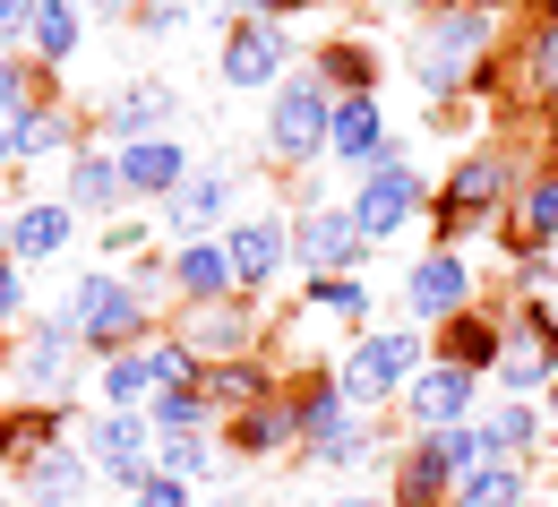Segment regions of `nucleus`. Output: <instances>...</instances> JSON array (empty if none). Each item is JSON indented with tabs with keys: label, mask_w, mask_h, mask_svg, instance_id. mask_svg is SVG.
<instances>
[{
	"label": "nucleus",
	"mask_w": 558,
	"mask_h": 507,
	"mask_svg": "<svg viewBox=\"0 0 558 507\" xmlns=\"http://www.w3.org/2000/svg\"><path fill=\"white\" fill-rule=\"evenodd\" d=\"M498 61V9L489 0H447V9H421V44H413V77L421 95L447 112L464 86H489Z\"/></svg>",
	"instance_id": "f257e3e1"
},
{
	"label": "nucleus",
	"mask_w": 558,
	"mask_h": 507,
	"mask_svg": "<svg viewBox=\"0 0 558 507\" xmlns=\"http://www.w3.org/2000/svg\"><path fill=\"white\" fill-rule=\"evenodd\" d=\"M61 318H70V336H77V345H95L104 362H112V353H138L146 336H155V301H146L130 276H104V267L70 285Z\"/></svg>",
	"instance_id": "f03ea898"
},
{
	"label": "nucleus",
	"mask_w": 558,
	"mask_h": 507,
	"mask_svg": "<svg viewBox=\"0 0 558 507\" xmlns=\"http://www.w3.org/2000/svg\"><path fill=\"white\" fill-rule=\"evenodd\" d=\"M421 362H429V327H369V336H352V345H344L336 387H344L352 413H378V405H396V396L413 387Z\"/></svg>",
	"instance_id": "7ed1b4c3"
},
{
	"label": "nucleus",
	"mask_w": 558,
	"mask_h": 507,
	"mask_svg": "<svg viewBox=\"0 0 558 507\" xmlns=\"http://www.w3.org/2000/svg\"><path fill=\"white\" fill-rule=\"evenodd\" d=\"M507 190H515V155H507V146H473V155L447 172V190L429 198V232H438L429 250H464L473 224H498Z\"/></svg>",
	"instance_id": "20e7f679"
},
{
	"label": "nucleus",
	"mask_w": 558,
	"mask_h": 507,
	"mask_svg": "<svg viewBox=\"0 0 558 507\" xmlns=\"http://www.w3.org/2000/svg\"><path fill=\"white\" fill-rule=\"evenodd\" d=\"M429 207V190H421V172H413V138H387V155L352 181V198H344V216L352 232L378 250V241H396V232H413V216Z\"/></svg>",
	"instance_id": "39448f33"
},
{
	"label": "nucleus",
	"mask_w": 558,
	"mask_h": 507,
	"mask_svg": "<svg viewBox=\"0 0 558 507\" xmlns=\"http://www.w3.org/2000/svg\"><path fill=\"white\" fill-rule=\"evenodd\" d=\"M473 464H482V431H473V422H464V431H413V447L396 456L387 507H447V491H456Z\"/></svg>",
	"instance_id": "423d86ee"
},
{
	"label": "nucleus",
	"mask_w": 558,
	"mask_h": 507,
	"mask_svg": "<svg viewBox=\"0 0 558 507\" xmlns=\"http://www.w3.org/2000/svg\"><path fill=\"white\" fill-rule=\"evenodd\" d=\"M327 112H336L327 77L318 70H283L276 104H267V155H276L283 172H310V164L327 155Z\"/></svg>",
	"instance_id": "0eeeda50"
},
{
	"label": "nucleus",
	"mask_w": 558,
	"mask_h": 507,
	"mask_svg": "<svg viewBox=\"0 0 558 507\" xmlns=\"http://www.w3.org/2000/svg\"><path fill=\"white\" fill-rule=\"evenodd\" d=\"M473 301H482V276H473L464 250H421V258H413V276H404L413 327H447V318H464Z\"/></svg>",
	"instance_id": "6e6552de"
},
{
	"label": "nucleus",
	"mask_w": 558,
	"mask_h": 507,
	"mask_svg": "<svg viewBox=\"0 0 558 507\" xmlns=\"http://www.w3.org/2000/svg\"><path fill=\"white\" fill-rule=\"evenodd\" d=\"M550 378H558V345H550V327H542V310L524 301V310H507V336H498L489 387H498V396H542Z\"/></svg>",
	"instance_id": "1a4fd4ad"
},
{
	"label": "nucleus",
	"mask_w": 558,
	"mask_h": 507,
	"mask_svg": "<svg viewBox=\"0 0 558 507\" xmlns=\"http://www.w3.org/2000/svg\"><path fill=\"white\" fill-rule=\"evenodd\" d=\"M283 70H292V35H283L276 17H241V26L223 35V52H215V77H223L232 95L283 86Z\"/></svg>",
	"instance_id": "9d476101"
},
{
	"label": "nucleus",
	"mask_w": 558,
	"mask_h": 507,
	"mask_svg": "<svg viewBox=\"0 0 558 507\" xmlns=\"http://www.w3.org/2000/svg\"><path fill=\"white\" fill-rule=\"evenodd\" d=\"M482 387L489 378H473V370H456V362H421L413 387H404V422L413 431H464L482 413Z\"/></svg>",
	"instance_id": "9b49d317"
},
{
	"label": "nucleus",
	"mask_w": 558,
	"mask_h": 507,
	"mask_svg": "<svg viewBox=\"0 0 558 507\" xmlns=\"http://www.w3.org/2000/svg\"><path fill=\"white\" fill-rule=\"evenodd\" d=\"M292 258H301L310 276H352V267L369 258V241L352 232L344 207H310V216H292Z\"/></svg>",
	"instance_id": "f8f14e48"
},
{
	"label": "nucleus",
	"mask_w": 558,
	"mask_h": 507,
	"mask_svg": "<svg viewBox=\"0 0 558 507\" xmlns=\"http://www.w3.org/2000/svg\"><path fill=\"white\" fill-rule=\"evenodd\" d=\"M223 258H232V285H241V292H267L283 267H292V224H283V216L232 224V232H223Z\"/></svg>",
	"instance_id": "ddd939ff"
},
{
	"label": "nucleus",
	"mask_w": 558,
	"mask_h": 507,
	"mask_svg": "<svg viewBox=\"0 0 558 507\" xmlns=\"http://www.w3.org/2000/svg\"><path fill=\"white\" fill-rule=\"evenodd\" d=\"M387 138H396V130H387V104H378V95H336V112H327V155L344 164L352 181L387 155Z\"/></svg>",
	"instance_id": "4468645a"
},
{
	"label": "nucleus",
	"mask_w": 558,
	"mask_h": 507,
	"mask_svg": "<svg viewBox=\"0 0 558 507\" xmlns=\"http://www.w3.org/2000/svg\"><path fill=\"white\" fill-rule=\"evenodd\" d=\"M86 447H95V464H104L121 491H146V482H155V422H146V413H104V422L86 431Z\"/></svg>",
	"instance_id": "2eb2a0df"
},
{
	"label": "nucleus",
	"mask_w": 558,
	"mask_h": 507,
	"mask_svg": "<svg viewBox=\"0 0 558 507\" xmlns=\"http://www.w3.org/2000/svg\"><path fill=\"white\" fill-rule=\"evenodd\" d=\"M232 190H241V172H232V164H207V172H190V181L163 198V224H172L181 241H215V224L232 216Z\"/></svg>",
	"instance_id": "dca6fc26"
},
{
	"label": "nucleus",
	"mask_w": 558,
	"mask_h": 507,
	"mask_svg": "<svg viewBox=\"0 0 558 507\" xmlns=\"http://www.w3.org/2000/svg\"><path fill=\"white\" fill-rule=\"evenodd\" d=\"M70 241H77V216L61 207V198H26V207H9V232H0V250H9L17 267H52Z\"/></svg>",
	"instance_id": "f3484780"
},
{
	"label": "nucleus",
	"mask_w": 558,
	"mask_h": 507,
	"mask_svg": "<svg viewBox=\"0 0 558 507\" xmlns=\"http://www.w3.org/2000/svg\"><path fill=\"white\" fill-rule=\"evenodd\" d=\"M181 345H190L207 370L215 362H241V353L258 345V310H250V301H232V292H223V301H198V318L181 327Z\"/></svg>",
	"instance_id": "a211bd4d"
},
{
	"label": "nucleus",
	"mask_w": 558,
	"mask_h": 507,
	"mask_svg": "<svg viewBox=\"0 0 558 507\" xmlns=\"http://www.w3.org/2000/svg\"><path fill=\"white\" fill-rule=\"evenodd\" d=\"M473 431H482V456L533 464V447L550 438V422H542V405H533V396H489L482 413H473Z\"/></svg>",
	"instance_id": "6ab92c4d"
},
{
	"label": "nucleus",
	"mask_w": 558,
	"mask_h": 507,
	"mask_svg": "<svg viewBox=\"0 0 558 507\" xmlns=\"http://www.w3.org/2000/svg\"><path fill=\"white\" fill-rule=\"evenodd\" d=\"M498 336H507V310H464V318H447V327H429V362H456L473 370V378H489V362H498Z\"/></svg>",
	"instance_id": "aec40b11"
},
{
	"label": "nucleus",
	"mask_w": 558,
	"mask_h": 507,
	"mask_svg": "<svg viewBox=\"0 0 558 507\" xmlns=\"http://www.w3.org/2000/svg\"><path fill=\"white\" fill-rule=\"evenodd\" d=\"M190 172H198V164H190V146H181V138L121 146V190H130V198H155V207H163V198H172Z\"/></svg>",
	"instance_id": "412c9836"
},
{
	"label": "nucleus",
	"mask_w": 558,
	"mask_h": 507,
	"mask_svg": "<svg viewBox=\"0 0 558 507\" xmlns=\"http://www.w3.org/2000/svg\"><path fill=\"white\" fill-rule=\"evenodd\" d=\"M515 258H550L558 250V164H542L524 190H515Z\"/></svg>",
	"instance_id": "4be33fe9"
},
{
	"label": "nucleus",
	"mask_w": 558,
	"mask_h": 507,
	"mask_svg": "<svg viewBox=\"0 0 558 507\" xmlns=\"http://www.w3.org/2000/svg\"><path fill=\"white\" fill-rule=\"evenodd\" d=\"M61 207H70V216H121V207H130V190H121V155H86V146H77Z\"/></svg>",
	"instance_id": "5701e85b"
},
{
	"label": "nucleus",
	"mask_w": 558,
	"mask_h": 507,
	"mask_svg": "<svg viewBox=\"0 0 558 507\" xmlns=\"http://www.w3.org/2000/svg\"><path fill=\"white\" fill-rule=\"evenodd\" d=\"M447 507H533V464H507V456H482L456 491H447Z\"/></svg>",
	"instance_id": "b1692460"
},
{
	"label": "nucleus",
	"mask_w": 558,
	"mask_h": 507,
	"mask_svg": "<svg viewBox=\"0 0 558 507\" xmlns=\"http://www.w3.org/2000/svg\"><path fill=\"white\" fill-rule=\"evenodd\" d=\"M70 353H77L70 318H35V327H26V345H17V378L52 396V387H70Z\"/></svg>",
	"instance_id": "393cba45"
},
{
	"label": "nucleus",
	"mask_w": 558,
	"mask_h": 507,
	"mask_svg": "<svg viewBox=\"0 0 558 507\" xmlns=\"http://www.w3.org/2000/svg\"><path fill=\"white\" fill-rule=\"evenodd\" d=\"M223 447H232V456H276V447H292V405H283V387L258 396V405H241V413L223 422Z\"/></svg>",
	"instance_id": "a878e982"
},
{
	"label": "nucleus",
	"mask_w": 558,
	"mask_h": 507,
	"mask_svg": "<svg viewBox=\"0 0 558 507\" xmlns=\"http://www.w3.org/2000/svg\"><path fill=\"white\" fill-rule=\"evenodd\" d=\"M17 499H26V507H77V499H86V464H77L70 447L17 464Z\"/></svg>",
	"instance_id": "bb28decb"
},
{
	"label": "nucleus",
	"mask_w": 558,
	"mask_h": 507,
	"mask_svg": "<svg viewBox=\"0 0 558 507\" xmlns=\"http://www.w3.org/2000/svg\"><path fill=\"white\" fill-rule=\"evenodd\" d=\"M283 405H292V438H301V447L352 422V405H344V387H336V370H327V378H301V387H292Z\"/></svg>",
	"instance_id": "cd10ccee"
},
{
	"label": "nucleus",
	"mask_w": 558,
	"mask_h": 507,
	"mask_svg": "<svg viewBox=\"0 0 558 507\" xmlns=\"http://www.w3.org/2000/svg\"><path fill=\"white\" fill-rule=\"evenodd\" d=\"M0 121H9V164H35V155H61L70 146V112L61 104H17Z\"/></svg>",
	"instance_id": "c85d7f7f"
},
{
	"label": "nucleus",
	"mask_w": 558,
	"mask_h": 507,
	"mask_svg": "<svg viewBox=\"0 0 558 507\" xmlns=\"http://www.w3.org/2000/svg\"><path fill=\"white\" fill-rule=\"evenodd\" d=\"M163 121H172V86H130V95L104 112V138L146 146V138H163Z\"/></svg>",
	"instance_id": "c756f323"
},
{
	"label": "nucleus",
	"mask_w": 558,
	"mask_h": 507,
	"mask_svg": "<svg viewBox=\"0 0 558 507\" xmlns=\"http://www.w3.org/2000/svg\"><path fill=\"white\" fill-rule=\"evenodd\" d=\"M310 70L327 77V95H378V52L361 44V35H336V44H318V61Z\"/></svg>",
	"instance_id": "7c9ffc66"
},
{
	"label": "nucleus",
	"mask_w": 558,
	"mask_h": 507,
	"mask_svg": "<svg viewBox=\"0 0 558 507\" xmlns=\"http://www.w3.org/2000/svg\"><path fill=\"white\" fill-rule=\"evenodd\" d=\"M172 285L190 292V301H223V292H241V285H232V258H223V232H215V241H190V250H172Z\"/></svg>",
	"instance_id": "2f4dec72"
},
{
	"label": "nucleus",
	"mask_w": 558,
	"mask_h": 507,
	"mask_svg": "<svg viewBox=\"0 0 558 507\" xmlns=\"http://www.w3.org/2000/svg\"><path fill=\"white\" fill-rule=\"evenodd\" d=\"M515 70H524V104L558 112V17H542L524 44H515Z\"/></svg>",
	"instance_id": "473e14b6"
},
{
	"label": "nucleus",
	"mask_w": 558,
	"mask_h": 507,
	"mask_svg": "<svg viewBox=\"0 0 558 507\" xmlns=\"http://www.w3.org/2000/svg\"><path fill=\"white\" fill-rule=\"evenodd\" d=\"M198 396H207L215 413L232 422L241 405H258V396H276V378H267V362H215L207 378H198Z\"/></svg>",
	"instance_id": "72a5a7b5"
},
{
	"label": "nucleus",
	"mask_w": 558,
	"mask_h": 507,
	"mask_svg": "<svg viewBox=\"0 0 558 507\" xmlns=\"http://www.w3.org/2000/svg\"><path fill=\"white\" fill-rule=\"evenodd\" d=\"M310 464H327V473H361V464H387V438H378L369 422H361V413H352L344 431L310 438Z\"/></svg>",
	"instance_id": "f704fd0d"
},
{
	"label": "nucleus",
	"mask_w": 558,
	"mask_h": 507,
	"mask_svg": "<svg viewBox=\"0 0 558 507\" xmlns=\"http://www.w3.org/2000/svg\"><path fill=\"white\" fill-rule=\"evenodd\" d=\"M301 301H310V318H344L352 336H369V310H378L361 276H310V292H301Z\"/></svg>",
	"instance_id": "c9c22d12"
},
{
	"label": "nucleus",
	"mask_w": 558,
	"mask_h": 507,
	"mask_svg": "<svg viewBox=\"0 0 558 507\" xmlns=\"http://www.w3.org/2000/svg\"><path fill=\"white\" fill-rule=\"evenodd\" d=\"M146 422H155V438H207V431H223V413H215L198 387H172V396H155V405H146Z\"/></svg>",
	"instance_id": "e433bc0d"
},
{
	"label": "nucleus",
	"mask_w": 558,
	"mask_h": 507,
	"mask_svg": "<svg viewBox=\"0 0 558 507\" xmlns=\"http://www.w3.org/2000/svg\"><path fill=\"white\" fill-rule=\"evenodd\" d=\"M138 362H146V387H155V396H172V387H198V378H207V362H198L181 336H146Z\"/></svg>",
	"instance_id": "4c0bfd02"
},
{
	"label": "nucleus",
	"mask_w": 558,
	"mask_h": 507,
	"mask_svg": "<svg viewBox=\"0 0 558 507\" xmlns=\"http://www.w3.org/2000/svg\"><path fill=\"white\" fill-rule=\"evenodd\" d=\"M155 473L181 482V491L207 482V473H215V438H155Z\"/></svg>",
	"instance_id": "58836bf2"
},
{
	"label": "nucleus",
	"mask_w": 558,
	"mask_h": 507,
	"mask_svg": "<svg viewBox=\"0 0 558 507\" xmlns=\"http://www.w3.org/2000/svg\"><path fill=\"white\" fill-rule=\"evenodd\" d=\"M26 44H35V61H70V52H77V0H44Z\"/></svg>",
	"instance_id": "ea45409f"
},
{
	"label": "nucleus",
	"mask_w": 558,
	"mask_h": 507,
	"mask_svg": "<svg viewBox=\"0 0 558 507\" xmlns=\"http://www.w3.org/2000/svg\"><path fill=\"white\" fill-rule=\"evenodd\" d=\"M104 405H112V413H146V405H155L138 353H112V362H104Z\"/></svg>",
	"instance_id": "a19ab883"
},
{
	"label": "nucleus",
	"mask_w": 558,
	"mask_h": 507,
	"mask_svg": "<svg viewBox=\"0 0 558 507\" xmlns=\"http://www.w3.org/2000/svg\"><path fill=\"white\" fill-rule=\"evenodd\" d=\"M26 318V276H17V258L0 250V327H17Z\"/></svg>",
	"instance_id": "79ce46f5"
},
{
	"label": "nucleus",
	"mask_w": 558,
	"mask_h": 507,
	"mask_svg": "<svg viewBox=\"0 0 558 507\" xmlns=\"http://www.w3.org/2000/svg\"><path fill=\"white\" fill-rule=\"evenodd\" d=\"M35 9H44V0H0V52L35 35Z\"/></svg>",
	"instance_id": "37998d69"
},
{
	"label": "nucleus",
	"mask_w": 558,
	"mask_h": 507,
	"mask_svg": "<svg viewBox=\"0 0 558 507\" xmlns=\"http://www.w3.org/2000/svg\"><path fill=\"white\" fill-rule=\"evenodd\" d=\"M17 104H35V95H26V61L0 52V112H17Z\"/></svg>",
	"instance_id": "c03bdc74"
},
{
	"label": "nucleus",
	"mask_w": 558,
	"mask_h": 507,
	"mask_svg": "<svg viewBox=\"0 0 558 507\" xmlns=\"http://www.w3.org/2000/svg\"><path fill=\"white\" fill-rule=\"evenodd\" d=\"M515 285H524V292H550L558 285V258H515Z\"/></svg>",
	"instance_id": "a18cd8bd"
},
{
	"label": "nucleus",
	"mask_w": 558,
	"mask_h": 507,
	"mask_svg": "<svg viewBox=\"0 0 558 507\" xmlns=\"http://www.w3.org/2000/svg\"><path fill=\"white\" fill-rule=\"evenodd\" d=\"M130 499H138V507H190V491H181V482H163V473H155V482H146V491H130Z\"/></svg>",
	"instance_id": "49530a36"
},
{
	"label": "nucleus",
	"mask_w": 558,
	"mask_h": 507,
	"mask_svg": "<svg viewBox=\"0 0 558 507\" xmlns=\"http://www.w3.org/2000/svg\"><path fill=\"white\" fill-rule=\"evenodd\" d=\"M181 17H190L181 0H155V9H146V35H181Z\"/></svg>",
	"instance_id": "de8ad7c7"
},
{
	"label": "nucleus",
	"mask_w": 558,
	"mask_h": 507,
	"mask_svg": "<svg viewBox=\"0 0 558 507\" xmlns=\"http://www.w3.org/2000/svg\"><path fill=\"white\" fill-rule=\"evenodd\" d=\"M241 9H250V17H276V26H283V17H292V9H310V0H241Z\"/></svg>",
	"instance_id": "09e8293b"
},
{
	"label": "nucleus",
	"mask_w": 558,
	"mask_h": 507,
	"mask_svg": "<svg viewBox=\"0 0 558 507\" xmlns=\"http://www.w3.org/2000/svg\"><path fill=\"white\" fill-rule=\"evenodd\" d=\"M77 9H86V17H130L138 0H77Z\"/></svg>",
	"instance_id": "8fccbe9b"
},
{
	"label": "nucleus",
	"mask_w": 558,
	"mask_h": 507,
	"mask_svg": "<svg viewBox=\"0 0 558 507\" xmlns=\"http://www.w3.org/2000/svg\"><path fill=\"white\" fill-rule=\"evenodd\" d=\"M542 422H550V438H558V378L542 387Z\"/></svg>",
	"instance_id": "3c124183"
},
{
	"label": "nucleus",
	"mask_w": 558,
	"mask_h": 507,
	"mask_svg": "<svg viewBox=\"0 0 558 507\" xmlns=\"http://www.w3.org/2000/svg\"><path fill=\"white\" fill-rule=\"evenodd\" d=\"M327 507H387V499H369V491H352V499H327Z\"/></svg>",
	"instance_id": "603ef678"
},
{
	"label": "nucleus",
	"mask_w": 558,
	"mask_h": 507,
	"mask_svg": "<svg viewBox=\"0 0 558 507\" xmlns=\"http://www.w3.org/2000/svg\"><path fill=\"white\" fill-rule=\"evenodd\" d=\"M524 9H542V17H550V0H524Z\"/></svg>",
	"instance_id": "864d4df0"
},
{
	"label": "nucleus",
	"mask_w": 558,
	"mask_h": 507,
	"mask_svg": "<svg viewBox=\"0 0 558 507\" xmlns=\"http://www.w3.org/2000/svg\"><path fill=\"white\" fill-rule=\"evenodd\" d=\"M215 507H232V499H215Z\"/></svg>",
	"instance_id": "5fc2aeb1"
}]
</instances>
